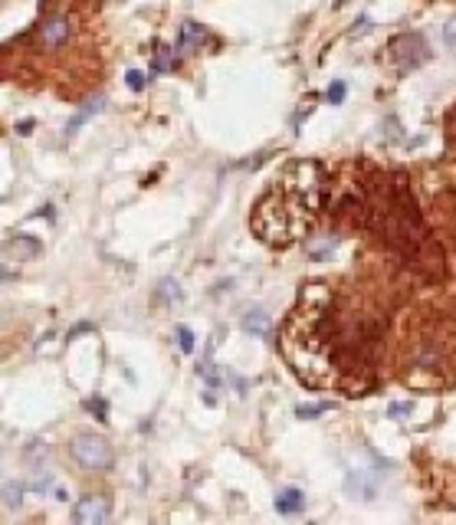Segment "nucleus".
Returning a JSON list of instances; mask_svg holds the SVG:
<instances>
[{
	"label": "nucleus",
	"mask_w": 456,
	"mask_h": 525,
	"mask_svg": "<svg viewBox=\"0 0 456 525\" xmlns=\"http://www.w3.org/2000/svg\"><path fill=\"white\" fill-rule=\"evenodd\" d=\"M73 457H76L85 470H109L112 450H109L105 440H95V437H76V443H73Z\"/></svg>",
	"instance_id": "f257e3e1"
},
{
	"label": "nucleus",
	"mask_w": 456,
	"mask_h": 525,
	"mask_svg": "<svg viewBox=\"0 0 456 525\" xmlns=\"http://www.w3.org/2000/svg\"><path fill=\"white\" fill-rule=\"evenodd\" d=\"M109 519V506L102 496H83L76 506V522L79 525H102Z\"/></svg>",
	"instance_id": "f03ea898"
},
{
	"label": "nucleus",
	"mask_w": 456,
	"mask_h": 525,
	"mask_svg": "<svg viewBox=\"0 0 456 525\" xmlns=\"http://www.w3.org/2000/svg\"><path fill=\"white\" fill-rule=\"evenodd\" d=\"M66 36H69V20L66 17H53L50 23L40 26V40L46 43V46H60Z\"/></svg>",
	"instance_id": "7ed1b4c3"
},
{
	"label": "nucleus",
	"mask_w": 456,
	"mask_h": 525,
	"mask_svg": "<svg viewBox=\"0 0 456 525\" xmlns=\"http://www.w3.org/2000/svg\"><path fill=\"white\" fill-rule=\"evenodd\" d=\"M302 492L299 489H282L276 496V509L279 512H282V516H292V512H299V509H302Z\"/></svg>",
	"instance_id": "20e7f679"
},
{
	"label": "nucleus",
	"mask_w": 456,
	"mask_h": 525,
	"mask_svg": "<svg viewBox=\"0 0 456 525\" xmlns=\"http://www.w3.org/2000/svg\"><path fill=\"white\" fill-rule=\"evenodd\" d=\"M201 40H203V30L197 23H191V20H187L184 26H181V43H178V50H197V46H201Z\"/></svg>",
	"instance_id": "39448f33"
},
{
	"label": "nucleus",
	"mask_w": 456,
	"mask_h": 525,
	"mask_svg": "<svg viewBox=\"0 0 456 525\" xmlns=\"http://www.w3.org/2000/svg\"><path fill=\"white\" fill-rule=\"evenodd\" d=\"M99 109H102V99L89 102V105H85V109H83V112H79L76 119H73V122H69V125H66V132H76V128H79V125H83V122H85V119H89V115H95V112H99Z\"/></svg>",
	"instance_id": "423d86ee"
},
{
	"label": "nucleus",
	"mask_w": 456,
	"mask_h": 525,
	"mask_svg": "<svg viewBox=\"0 0 456 525\" xmlns=\"http://www.w3.org/2000/svg\"><path fill=\"white\" fill-rule=\"evenodd\" d=\"M243 325H246V332H256V335H266V319H263L260 312L246 315V319H243Z\"/></svg>",
	"instance_id": "0eeeda50"
},
{
	"label": "nucleus",
	"mask_w": 456,
	"mask_h": 525,
	"mask_svg": "<svg viewBox=\"0 0 456 525\" xmlns=\"http://www.w3.org/2000/svg\"><path fill=\"white\" fill-rule=\"evenodd\" d=\"M178 341H181V351H194V335L187 325H178Z\"/></svg>",
	"instance_id": "6e6552de"
},
{
	"label": "nucleus",
	"mask_w": 456,
	"mask_h": 525,
	"mask_svg": "<svg viewBox=\"0 0 456 525\" xmlns=\"http://www.w3.org/2000/svg\"><path fill=\"white\" fill-rule=\"evenodd\" d=\"M345 92H348L345 83H332L329 85V102L332 105H341V102H345Z\"/></svg>",
	"instance_id": "1a4fd4ad"
},
{
	"label": "nucleus",
	"mask_w": 456,
	"mask_h": 525,
	"mask_svg": "<svg viewBox=\"0 0 456 525\" xmlns=\"http://www.w3.org/2000/svg\"><path fill=\"white\" fill-rule=\"evenodd\" d=\"M329 410V404H315V407H299V417H319Z\"/></svg>",
	"instance_id": "9d476101"
},
{
	"label": "nucleus",
	"mask_w": 456,
	"mask_h": 525,
	"mask_svg": "<svg viewBox=\"0 0 456 525\" xmlns=\"http://www.w3.org/2000/svg\"><path fill=\"white\" fill-rule=\"evenodd\" d=\"M128 85H132L135 92H142V89H144V76L138 73V69H132V73H128Z\"/></svg>",
	"instance_id": "9b49d317"
},
{
	"label": "nucleus",
	"mask_w": 456,
	"mask_h": 525,
	"mask_svg": "<svg viewBox=\"0 0 456 525\" xmlns=\"http://www.w3.org/2000/svg\"><path fill=\"white\" fill-rule=\"evenodd\" d=\"M447 40H450V43H453V46H456V23H453V26H450V30H447Z\"/></svg>",
	"instance_id": "f8f14e48"
}]
</instances>
